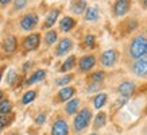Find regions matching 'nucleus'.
<instances>
[{"label": "nucleus", "instance_id": "obj_1", "mask_svg": "<svg viewBox=\"0 0 147 135\" xmlns=\"http://www.w3.org/2000/svg\"><path fill=\"white\" fill-rule=\"evenodd\" d=\"M128 54L132 59H140L147 54V38L144 35H138L131 41L128 47Z\"/></svg>", "mask_w": 147, "mask_h": 135}, {"label": "nucleus", "instance_id": "obj_2", "mask_svg": "<svg viewBox=\"0 0 147 135\" xmlns=\"http://www.w3.org/2000/svg\"><path fill=\"white\" fill-rule=\"evenodd\" d=\"M90 119H92V111L89 108H82L80 112L76 115L74 120H73V128L76 132L84 131L86 127L89 126Z\"/></svg>", "mask_w": 147, "mask_h": 135}, {"label": "nucleus", "instance_id": "obj_3", "mask_svg": "<svg viewBox=\"0 0 147 135\" xmlns=\"http://www.w3.org/2000/svg\"><path fill=\"white\" fill-rule=\"evenodd\" d=\"M117 61V51L113 49L105 50L101 54V58H100V63L104 68H112Z\"/></svg>", "mask_w": 147, "mask_h": 135}, {"label": "nucleus", "instance_id": "obj_4", "mask_svg": "<svg viewBox=\"0 0 147 135\" xmlns=\"http://www.w3.org/2000/svg\"><path fill=\"white\" fill-rule=\"evenodd\" d=\"M51 135H69V124L62 117H58L51 126Z\"/></svg>", "mask_w": 147, "mask_h": 135}, {"label": "nucleus", "instance_id": "obj_5", "mask_svg": "<svg viewBox=\"0 0 147 135\" xmlns=\"http://www.w3.org/2000/svg\"><path fill=\"white\" fill-rule=\"evenodd\" d=\"M132 73H134L135 76L140 77V78L147 77V57L136 59L132 63Z\"/></svg>", "mask_w": 147, "mask_h": 135}, {"label": "nucleus", "instance_id": "obj_6", "mask_svg": "<svg viewBox=\"0 0 147 135\" xmlns=\"http://www.w3.org/2000/svg\"><path fill=\"white\" fill-rule=\"evenodd\" d=\"M94 65H96V58H94V55H92V54L84 55L78 61V69L82 73H86V72H89V70H92L94 68Z\"/></svg>", "mask_w": 147, "mask_h": 135}, {"label": "nucleus", "instance_id": "obj_7", "mask_svg": "<svg viewBox=\"0 0 147 135\" xmlns=\"http://www.w3.org/2000/svg\"><path fill=\"white\" fill-rule=\"evenodd\" d=\"M38 24V15L35 14H27L20 19V27L24 31H30Z\"/></svg>", "mask_w": 147, "mask_h": 135}, {"label": "nucleus", "instance_id": "obj_8", "mask_svg": "<svg viewBox=\"0 0 147 135\" xmlns=\"http://www.w3.org/2000/svg\"><path fill=\"white\" fill-rule=\"evenodd\" d=\"M40 42V35L39 34H30L28 36L24 38L23 41V49L26 51H31V50H35L38 46H39Z\"/></svg>", "mask_w": 147, "mask_h": 135}, {"label": "nucleus", "instance_id": "obj_9", "mask_svg": "<svg viewBox=\"0 0 147 135\" xmlns=\"http://www.w3.org/2000/svg\"><path fill=\"white\" fill-rule=\"evenodd\" d=\"M135 88H136L135 82H132V81H123L120 85H119V88H117V92H119V95H120L121 97L128 99V97H131L134 95Z\"/></svg>", "mask_w": 147, "mask_h": 135}, {"label": "nucleus", "instance_id": "obj_10", "mask_svg": "<svg viewBox=\"0 0 147 135\" xmlns=\"http://www.w3.org/2000/svg\"><path fill=\"white\" fill-rule=\"evenodd\" d=\"M71 47H73V42H71V39H69V38H63V39L59 41L57 49H55V55H58V57L65 55L66 53L70 51Z\"/></svg>", "mask_w": 147, "mask_h": 135}, {"label": "nucleus", "instance_id": "obj_11", "mask_svg": "<svg viewBox=\"0 0 147 135\" xmlns=\"http://www.w3.org/2000/svg\"><path fill=\"white\" fill-rule=\"evenodd\" d=\"M129 9V0H117L113 5V12L116 16H124Z\"/></svg>", "mask_w": 147, "mask_h": 135}, {"label": "nucleus", "instance_id": "obj_12", "mask_svg": "<svg viewBox=\"0 0 147 135\" xmlns=\"http://www.w3.org/2000/svg\"><path fill=\"white\" fill-rule=\"evenodd\" d=\"M74 95H76V89L73 86H63L62 89L58 92V100L59 101H69Z\"/></svg>", "mask_w": 147, "mask_h": 135}, {"label": "nucleus", "instance_id": "obj_13", "mask_svg": "<svg viewBox=\"0 0 147 135\" xmlns=\"http://www.w3.org/2000/svg\"><path fill=\"white\" fill-rule=\"evenodd\" d=\"M45 77H46V70H43V69H39V70L34 72L31 76L27 78V81H26V84H24V85L30 86V85H32V84H36V82H39V81L43 80Z\"/></svg>", "mask_w": 147, "mask_h": 135}, {"label": "nucleus", "instance_id": "obj_14", "mask_svg": "<svg viewBox=\"0 0 147 135\" xmlns=\"http://www.w3.org/2000/svg\"><path fill=\"white\" fill-rule=\"evenodd\" d=\"M3 47H4V51L7 54H12L16 47H18V42H16V38L15 36H8L5 38L4 42H3Z\"/></svg>", "mask_w": 147, "mask_h": 135}, {"label": "nucleus", "instance_id": "obj_15", "mask_svg": "<svg viewBox=\"0 0 147 135\" xmlns=\"http://www.w3.org/2000/svg\"><path fill=\"white\" fill-rule=\"evenodd\" d=\"M58 15H59V9L57 8H54L51 9L49 14H47V16H46V20H45V26L46 28H49V27H51L54 24V23L57 22V19H58Z\"/></svg>", "mask_w": 147, "mask_h": 135}, {"label": "nucleus", "instance_id": "obj_16", "mask_svg": "<svg viewBox=\"0 0 147 135\" xmlns=\"http://www.w3.org/2000/svg\"><path fill=\"white\" fill-rule=\"evenodd\" d=\"M74 24H76L74 19L70 18V16H65V18L61 20V23H59V28H61V31L67 32V31H70L71 28L74 27Z\"/></svg>", "mask_w": 147, "mask_h": 135}, {"label": "nucleus", "instance_id": "obj_17", "mask_svg": "<svg viewBox=\"0 0 147 135\" xmlns=\"http://www.w3.org/2000/svg\"><path fill=\"white\" fill-rule=\"evenodd\" d=\"M107 123V113L105 112H98L96 116H94L93 120V128L94 130H98V128H102Z\"/></svg>", "mask_w": 147, "mask_h": 135}, {"label": "nucleus", "instance_id": "obj_18", "mask_svg": "<svg viewBox=\"0 0 147 135\" xmlns=\"http://www.w3.org/2000/svg\"><path fill=\"white\" fill-rule=\"evenodd\" d=\"M108 100V96L107 93H104V92H100V93H97L96 96H94L93 99V105L96 109H100V108H102L104 105H105V103H107Z\"/></svg>", "mask_w": 147, "mask_h": 135}, {"label": "nucleus", "instance_id": "obj_19", "mask_svg": "<svg viewBox=\"0 0 147 135\" xmlns=\"http://www.w3.org/2000/svg\"><path fill=\"white\" fill-rule=\"evenodd\" d=\"M80 99H71L67 101L66 107H65V111H66L67 115H74L77 112V109L80 107Z\"/></svg>", "mask_w": 147, "mask_h": 135}, {"label": "nucleus", "instance_id": "obj_20", "mask_svg": "<svg viewBox=\"0 0 147 135\" xmlns=\"http://www.w3.org/2000/svg\"><path fill=\"white\" fill-rule=\"evenodd\" d=\"M86 8V1L85 0H76L73 4H71V11L74 14H82L84 12V9Z\"/></svg>", "mask_w": 147, "mask_h": 135}, {"label": "nucleus", "instance_id": "obj_21", "mask_svg": "<svg viewBox=\"0 0 147 135\" xmlns=\"http://www.w3.org/2000/svg\"><path fill=\"white\" fill-rule=\"evenodd\" d=\"M11 111H12V103L8 99H3L0 103V113L1 115H9Z\"/></svg>", "mask_w": 147, "mask_h": 135}, {"label": "nucleus", "instance_id": "obj_22", "mask_svg": "<svg viewBox=\"0 0 147 135\" xmlns=\"http://www.w3.org/2000/svg\"><path fill=\"white\" fill-rule=\"evenodd\" d=\"M76 61H77L76 57H74V55H70V57L66 58V61L61 65V69H59V70H61V72H67V70H70L71 68L76 65Z\"/></svg>", "mask_w": 147, "mask_h": 135}, {"label": "nucleus", "instance_id": "obj_23", "mask_svg": "<svg viewBox=\"0 0 147 135\" xmlns=\"http://www.w3.org/2000/svg\"><path fill=\"white\" fill-rule=\"evenodd\" d=\"M85 19L86 20H97L98 19V9L97 7H89V8H86V14H85Z\"/></svg>", "mask_w": 147, "mask_h": 135}, {"label": "nucleus", "instance_id": "obj_24", "mask_svg": "<svg viewBox=\"0 0 147 135\" xmlns=\"http://www.w3.org/2000/svg\"><path fill=\"white\" fill-rule=\"evenodd\" d=\"M36 97V92L35 90H28V92H26V93L23 95L22 97V103L24 104V105H27V104H30L31 101H34Z\"/></svg>", "mask_w": 147, "mask_h": 135}, {"label": "nucleus", "instance_id": "obj_25", "mask_svg": "<svg viewBox=\"0 0 147 135\" xmlns=\"http://www.w3.org/2000/svg\"><path fill=\"white\" fill-rule=\"evenodd\" d=\"M12 120H13V115H1L0 113V132H1V130L4 127L8 126Z\"/></svg>", "mask_w": 147, "mask_h": 135}, {"label": "nucleus", "instance_id": "obj_26", "mask_svg": "<svg viewBox=\"0 0 147 135\" xmlns=\"http://www.w3.org/2000/svg\"><path fill=\"white\" fill-rule=\"evenodd\" d=\"M71 78H73L71 74H66V76H63V77H59V78L55 80V85L57 86H67V84L71 81Z\"/></svg>", "mask_w": 147, "mask_h": 135}, {"label": "nucleus", "instance_id": "obj_27", "mask_svg": "<svg viewBox=\"0 0 147 135\" xmlns=\"http://www.w3.org/2000/svg\"><path fill=\"white\" fill-rule=\"evenodd\" d=\"M16 78H18V73H16V70H15V69H9L8 73H7V77H5L7 84H8V85H12L13 82L16 81Z\"/></svg>", "mask_w": 147, "mask_h": 135}, {"label": "nucleus", "instance_id": "obj_28", "mask_svg": "<svg viewBox=\"0 0 147 135\" xmlns=\"http://www.w3.org/2000/svg\"><path fill=\"white\" fill-rule=\"evenodd\" d=\"M58 35H57V32L54 31V30H50V31L46 32V35H45V41H46V43L47 45H53L54 42L57 41Z\"/></svg>", "mask_w": 147, "mask_h": 135}, {"label": "nucleus", "instance_id": "obj_29", "mask_svg": "<svg viewBox=\"0 0 147 135\" xmlns=\"http://www.w3.org/2000/svg\"><path fill=\"white\" fill-rule=\"evenodd\" d=\"M104 78H105V73L102 72V70H97V72L92 73V76H90V80L93 81V82H101Z\"/></svg>", "mask_w": 147, "mask_h": 135}, {"label": "nucleus", "instance_id": "obj_30", "mask_svg": "<svg viewBox=\"0 0 147 135\" xmlns=\"http://www.w3.org/2000/svg\"><path fill=\"white\" fill-rule=\"evenodd\" d=\"M100 88H101V82H93V81H92V84L88 85V89L86 90H88L89 93H93V92H97Z\"/></svg>", "mask_w": 147, "mask_h": 135}, {"label": "nucleus", "instance_id": "obj_31", "mask_svg": "<svg viewBox=\"0 0 147 135\" xmlns=\"http://www.w3.org/2000/svg\"><path fill=\"white\" fill-rule=\"evenodd\" d=\"M26 5H27V0H15V3H13L15 9H23Z\"/></svg>", "mask_w": 147, "mask_h": 135}, {"label": "nucleus", "instance_id": "obj_32", "mask_svg": "<svg viewBox=\"0 0 147 135\" xmlns=\"http://www.w3.org/2000/svg\"><path fill=\"white\" fill-rule=\"evenodd\" d=\"M85 45L88 47H93L94 46V36L93 35H86L85 36Z\"/></svg>", "mask_w": 147, "mask_h": 135}, {"label": "nucleus", "instance_id": "obj_33", "mask_svg": "<svg viewBox=\"0 0 147 135\" xmlns=\"http://www.w3.org/2000/svg\"><path fill=\"white\" fill-rule=\"evenodd\" d=\"M45 120H46V115L45 113H39V115H38V116L35 117V123L36 124H43V123H45Z\"/></svg>", "mask_w": 147, "mask_h": 135}, {"label": "nucleus", "instance_id": "obj_34", "mask_svg": "<svg viewBox=\"0 0 147 135\" xmlns=\"http://www.w3.org/2000/svg\"><path fill=\"white\" fill-rule=\"evenodd\" d=\"M9 1H11V0H0V4H7Z\"/></svg>", "mask_w": 147, "mask_h": 135}, {"label": "nucleus", "instance_id": "obj_35", "mask_svg": "<svg viewBox=\"0 0 147 135\" xmlns=\"http://www.w3.org/2000/svg\"><path fill=\"white\" fill-rule=\"evenodd\" d=\"M3 96H4V92L0 90V103H1V100H3Z\"/></svg>", "mask_w": 147, "mask_h": 135}, {"label": "nucleus", "instance_id": "obj_36", "mask_svg": "<svg viewBox=\"0 0 147 135\" xmlns=\"http://www.w3.org/2000/svg\"><path fill=\"white\" fill-rule=\"evenodd\" d=\"M7 135H19V134H18V132H8Z\"/></svg>", "mask_w": 147, "mask_h": 135}, {"label": "nucleus", "instance_id": "obj_37", "mask_svg": "<svg viewBox=\"0 0 147 135\" xmlns=\"http://www.w3.org/2000/svg\"><path fill=\"white\" fill-rule=\"evenodd\" d=\"M1 76H3V69H0V81H1Z\"/></svg>", "mask_w": 147, "mask_h": 135}, {"label": "nucleus", "instance_id": "obj_38", "mask_svg": "<svg viewBox=\"0 0 147 135\" xmlns=\"http://www.w3.org/2000/svg\"><path fill=\"white\" fill-rule=\"evenodd\" d=\"M89 135H98L97 132H92V134H89Z\"/></svg>", "mask_w": 147, "mask_h": 135}, {"label": "nucleus", "instance_id": "obj_39", "mask_svg": "<svg viewBox=\"0 0 147 135\" xmlns=\"http://www.w3.org/2000/svg\"><path fill=\"white\" fill-rule=\"evenodd\" d=\"M144 7H147V0H144Z\"/></svg>", "mask_w": 147, "mask_h": 135}]
</instances>
